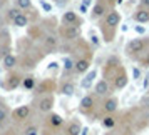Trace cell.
I'll use <instances>...</instances> for the list:
<instances>
[{
	"mask_svg": "<svg viewBox=\"0 0 149 135\" xmlns=\"http://www.w3.org/2000/svg\"><path fill=\"white\" fill-rule=\"evenodd\" d=\"M17 5H19L20 10H29L32 7V2L30 0H17Z\"/></svg>",
	"mask_w": 149,
	"mask_h": 135,
	"instance_id": "obj_26",
	"label": "cell"
},
{
	"mask_svg": "<svg viewBox=\"0 0 149 135\" xmlns=\"http://www.w3.org/2000/svg\"><path fill=\"white\" fill-rule=\"evenodd\" d=\"M121 23V14L117 12V10H111L107 15H106V19H104V27L107 28H116L117 25Z\"/></svg>",
	"mask_w": 149,
	"mask_h": 135,
	"instance_id": "obj_5",
	"label": "cell"
},
{
	"mask_svg": "<svg viewBox=\"0 0 149 135\" xmlns=\"http://www.w3.org/2000/svg\"><path fill=\"white\" fill-rule=\"evenodd\" d=\"M42 7L45 8V10H50V5H49V3H45V2H42Z\"/></svg>",
	"mask_w": 149,
	"mask_h": 135,
	"instance_id": "obj_35",
	"label": "cell"
},
{
	"mask_svg": "<svg viewBox=\"0 0 149 135\" xmlns=\"http://www.w3.org/2000/svg\"><path fill=\"white\" fill-rule=\"evenodd\" d=\"M0 135H5V134H0Z\"/></svg>",
	"mask_w": 149,
	"mask_h": 135,
	"instance_id": "obj_37",
	"label": "cell"
},
{
	"mask_svg": "<svg viewBox=\"0 0 149 135\" xmlns=\"http://www.w3.org/2000/svg\"><path fill=\"white\" fill-rule=\"evenodd\" d=\"M62 67H64V74H70L72 70H75V62L67 57V59H64V65Z\"/></svg>",
	"mask_w": 149,
	"mask_h": 135,
	"instance_id": "obj_23",
	"label": "cell"
},
{
	"mask_svg": "<svg viewBox=\"0 0 149 135\" xmlns=\"http://www.w3.org/2000/svg\"><path fill=\"white\" fill-rule=\"evenodd\" d=\"M62 123H64V118H62L59 114H54V112H50L47 117V125L52 130H55V128H61L62 127Z\"/></svg>",
	"mask_w": 149,
	"mask_h": 135,
	"instance_id": "obj_12",
	"label": "cell"
},
{
	"mask_svg": "<svg viewBox=\"0 0 149 135\" xmlns=\"http://www.w3.org/2000/svg\"><path fill=\"white\" fill-rule=\"evenodd\" d=\"M89 68H91V59H79V60L75 62V74H79V75H84V74H87L89 72Z\"/></svg>",
	"mask_w": 149,
	"mask_h": 135,
	"instance_id": "obj_10",
	"label": "cell"
},
{
	"mask_svg": "<svg viewBox=\"0 0 149 135\" xmlns=\"http://www.w3.org/2000/svg\"><path fill=\"white\" fill-rule=\"evenodd\" d=\"M131 135H136V134H131Z\"/></svg>",
	"mask_w": 149,
	"mask_h": 135,
	"instance_id": "obj_38",
	"label": "cell"
},
{
	"mask_svg": "<svg viewBox=\"0 0 149 135\" xmlns=\"http://www.w3.org/2000/svg\"><path fill=\"white\" fill-rule=\"evenodd\" d=\"M15 65H17V57H15L14 54H7V55H3V67L5 68H14Z\"/></svg>",
	"mask_w": 149,
	"mask_h": 135,
	"instance_id": "obj_20",
	"label": "cell"
},
{
	"mask_svg": "<svg viewBox=\"0 0 149 135\" xmlns=\"http://www.w3.org/2000/svg\"><path fill=\"white\" fill-rule=\"evenodd\" d=\"M62 22H64V25H77V23H79V17H77L75 12L69 10V12H64Z\"/></svg>",
	"mask_w": 149,
	"mask_h": 135,
	"instance_id": "obj_13",
	"label": "cell"
},
{
	"mask_svg": "<svg viewBox=\"0 0 149 135\" xmlns=\"http://www.w3.org/2000/svg\"><path fill=\"white\" fill-rule=\"evenodd\" d=\"M102 15H106V5L102 2H97L94 7H92V12H91V17L92 19H99Z\"/></svg>",
	"mask_w": 149,
	"mask_h": 135,
	"instance_id": "obj_17",
	"label": "cell"
},
{
	"mask_svg": "<svg viewBox=\"0 0 149 135\" xmlns=\"http://www.w3.org/2000/svg\"><path fill=\"white\" fill-rule=\"evenodd\" d=\"M142 87H144V90H148V88H149V77H146V79H144V82H142Z\"/></svg>",
	"mask_w": 149,
	"mask_h": 135,
	"instance_id": "obj_31",
	"label": "cell"
},
{
	"mask_svg": "<svg viewBox=\"0 0 149 135\" xmlns=\"http://www.w3.org/2000/svg\"><path fill=\"white\" fill-rule=\"evenodd\" d=\"M141 7L149 8V0H141Z\"/></svg>",
	"mask_w": 149,
	"mask_h": 135,
	"instance_id": "obj_33",
	"label": "cell"
},
{
	"mask_svg": "<svg viewBox=\"0 0 149 135\" xmlns=\"http://www.w3.org/2000/svg\"><path fill=\"white\" fill-rule=\"evenodd\" d=\"M57 45H59L57 37H54V35H47V37H45V47H47L49 50H55Z\"/></svg>",
	"mask_w": 149,
	"mask_h": 135,
	"instance_id": "obj_22",
	"label": "cell"
},
{
	"mask_svg": "<svg viewBox=\"0 0 149 135\" xmlns=\"http://www.w3.org/2000/svg\"><path fill=\"white\" fill-rule=\"evenodd\" d=\"M136 32H137V34H146V28L144 27H136Z\"/></svg>",
	"mask_w": 149,
	"mask_h": 135,
	"instance_id": "obj_34",
	"label": "cell"
},
{
	"mask_svg": "<svg viewBox=\"0 0 149 135\" xmlns=\"http://www.w3.org/2000/svg\"><path fill=\"white\" fill-rule=\"evenodd\" d=\"M127 82H129V79H127V74H126V70H124L122 67H119V70L116 72L114 79H112L114 88H116V90H122V88L127 85Z\"/></svg>",
	"mask_w": 149,
	"mask_h": 135,
	"instance_id": "obj_4",
	"label": "cell"
},
{
	"mask_svg": "<svg viewBox=\"0 0 149 135\" xmlns=\"http://www.w3.org/2000/svg\"><path fill=\"white\" fill-rule=\"evenodd\" d=\"M22 87L25 88V90H34L35 88V79L34 77H25V79L22 80Z\"/></svg>",
	"mask_w": 149,
	"mask_h": 135,
	"instance_id": "obj_24",
	"label": "cell"
},
{
	"mask_svg": "<svg viewBox=\"0 0 149 135\" xmlns=\"http://www.w3.org/2000/svg\"><path fill=\"white\" fill-rule=\"evenodd\" d=\"M141 65L142 67H149V52L146 54V57H142L141 59Z\"/></svg>",
	"mask_w": 149,
	"mask_h": 135,
	"instance_id": "obj_30",
	"label": "cell"
},
{
	"mask_svg": "<svg viewBox=\"0 0 149 135\" xmlns=\"http://www.w3.org/2000/svg\"><path fill=\"white\" fill-rule=\"evenodd\" d=\"M19 14H22L20 8H10V10H8V19H10V20H14Z\"/></svg>",
	"mask_w": 149,
	"mask_h": 135,
	"instance_id": "obj_28",
	"label": "cell"
},
{
	"mask_svg": "<svg viewBox=\"0 0 149 135\" xmlns=\"http://www.w3.org/2000/svg\"><path fill=\"white\" fill-rule=\"evenodd\" d=\"M30 117V107L29 105H20L12 112V118L15 122H25Z\"/></svg>",
	"mask_w": 149,
	"mask_h": 135,
	"instance_id": "obj_6",
	"label": "cell"
},
{
	"mask_svg": "<svg viewBox=\"0 0 149 135\" xmlns=\"http://www.w3.org/2000/svg\"><path fill=\"white\" fill-rule=\"evenodd\" d=\"M14 25L15 27H19V28H22V27H27L29 25V19H27V15L25 14H19L17 17H15L14 20Z\"/></svg>",
	"mask_w": 149,
	"mask_h": 135,
	"instance_id": "obj_21",
	"label": "cell"
},
{
	"mask_svg": "<svg viewBox=\"0 0 149 135\" xmlns=\"http://www.w3.org/2000/svg\"><path fill=\"white\" fill-rule=\"evenodd\" d=\"M101 125H102L104 128H109V130H111V128H114V127H116V117H114L112 114L104 115V117H102Z\"/></svg>",
	"mask_w": 149,
	"mask_h": 135,
	"instance_id": "obj_19",
	"label": "cell"
},
{
	"mask_svg": "<svg viewBox=\"0 0 149 135\" xmlns=\"http://www.w3.org/2000/svg\"><path fill=\"white\" fill-rule=\"evenodd\" d=\"M94 94L97 97H109V94H111V85H109V82L106 79L104 80H99L94 85Z\"/></svg>",
	"mask_w": 149,
	"mask_h": 135,
	"instance_id": "obj_7",
	"label": "cell"
},
{
	"mask_svg": "<svg viewBox=\"0 0 149 135\" xmlns=\"http://www.w3.org/2000/svg\"><path fill=\"white\" fill-rule=\"evenodd\" d=\"M107 2H111V3H121L122 0H107Z\"/></svg>",
	"mask_w": 149,
	"mask_h": 135,
	"instance_id": "obj_36",
	"label": "cell"
},
{
	"mask_svg": "<svg viewBox=\"0 0 149 135\" xmlns=\"http://www.w3.org/2000/svg\"><path fill=\"white\" fill-rule=\"evenodd\" d=\"M61 34H62V39H65L69 42H74L81 37V27L79 25H64Z\"/></svg>",
	"mask_w": 149,
	"mask_h": 135,
	"instance_id": "obj_1",
	"label": "cell"
},
{
	"mask_svg": "<svg viewBox=\"0 0 149 135\" xmlns=\"http://www.w3.org/2000/svg\"><path fill=\"white\" fill-rule=\"evenodd\" d=\"M141 105H142V108H146V110H149V94L142 97V100H141Z\"/></svg>",
	"mask_w": 149,
	"mask_h": 135,
	"instance_id": "obj_29",
	"label": "cell"
},
{
	"mask_svg": "<svg viewBox=\"0 0 149 135\" xmlns=\"http://www.w3.org/2000/svg\"><path fill=\"white\" fill-rule=\"evenodd\" d=\"M94 105H95V100L92 95H86L82 97L81 100V112L82 114H89L91 110H94Z\"/></svg>",
	"mask_w": 149,
	"mask_h": 135,
	"instance_id": "obj_9",
	"label": "cell"
},
{
	"mask_svg": "<svg viewBox=\"0 0 149 135\" xmlns=\"http://www.w3.org/2000/svg\"><path fill=\"white\" fill-rule=\"evenodd\" d=\"M54 95H44L40 100L37 102V108H39V112L42 114H50L52 112V108H54Z\"/></svg>",
	"mask_w": 149,
	"mask_h": 135,
	"instance_id": "obj_3",
	"label": "cell"
},
{
	"mask_svg": "<svg viewBox=\"0 0 149 135\" xmlns=\"http://www.w3.org/2000/svg\"><path fill=\"white\" fill-rule=\"evenodd\" d=\"M144 48H146V42H144V39H132V40L127 43L126 50H127V54L132 57V55L142 54V52H144Z\"/></svg>",
	"mask_w": 149,
	"mask_h": 135,
	"instance_id": "obj_2",
	"label": "cell"
},
{
	"mask_svg": "<svg viewBox=\"0 0 149 135\" xmlns=\"http://www.w3.org/2000/svg\"><path fill=\"white\" fill-rule=\"evenodd\" d=\"M22 79L19 74H10L7 77V80H5V87L8 88V90H15V88L19 87V85H22Z\"/></svg>",
	"mask_w": 149,
	"mask_h": 135,
	"instance_id": "obj_11",
	"label": "cell"
},
{
	"mask_svg": "<svg viewBox=\"0 0 149 135\" xmlns=\"http://www.w3.org/2000/svg\"><path fill=\"white\" fill-rule=\"evenodd\" d=\"M81 134H82V125L79 122H70L65 127V132H64V135H81Z\"/></svg>",
	"mask_w": 149,
	"mask_h": 135,
	"instance_id": "obj_16",
	"label": "cell"
},
{
	"mask_svg": "<svg viewBox=\"0 0 149 135\" xmlns=\"http://www.w3.org/2000/svg\"><path fill=\"white\" fill-rule=\"evenodd\" d=\"M134 20L137 22V23H148V22H149V8L141 7L139 10H136Z\"/></svg>",
	"mask_w": 149,
	"mask_h": 135,
	"instance_id": "obj_14",
	"label": "cell"
},
{
	"mask_svg": "<svg viewBox=\"0 0 149 135\" xmlns=\"http://www.w3.org/2000/svg\"><path fill=\"white\" fill-rule=\"evenodd\" d=\"M25 135H39V128L35 125H30V127L25 128Z\"/></svg>",
	"mask_w": 149,
	"mask_h": 135,
	"instance_id": "obj_27",
	"label": "cell"
},
{
	"mask_svg": "<svg viewBox=\"0 0 149 135\" xmlns=\"http://www.w3.org/2000/svg\"><path fill=\"white\" fill-rule=\"evenodd\" d=\"M132 74H134V79H139V77H141V72H139V68H134V70H132Z\"/></svg>",
	"mask_w": 149,
	"mask_h": 135,
	"instance_id": "obj_32",
	"label": "cell"
},
{
	"mask_svg": "<svg viewBox=\"0 0 149 135\" xmlns=\"http://www.w3.org/2000/svg\"><path fill=\"white\" fill-rule=\"evenodd\" d=\"M8 118V110L5 108V105H2L0 103V127L3 125V122Z\"/></svg>",
	"mask_w": 149,
	"mask_h": 135,
	"instance_id": "obj_25",
	"label": "cell"
},
{
	"mask_svg": "<svg viewBox=\"0 0 149 135\" xmlns=\"http://www.w3.org/2000/svg\"><path fill=\"white\" fill-rule=\"evenodd\" d=\"M74 92H75L74 82L67 80V82H64V83H62V87H61V94H62V95H65V97H70V95H74Z\"/></svg>",
	"mask_w": 149,
	"mask_h": 135,
	"instance_id": "obj_18",
	"label": "cell"
},
{
	"mask_svg": "<svg viewBox=\"0 0 149 135\" xmlns=\"http://www.w3.org/2000/svg\"><path fill=\"white\" fill-rule=\"evenodd\" d=\"M95 77H97V72L95 70H89L87 74H86V77L82 79L81 87L82 88H92V82L95 80Z\"/></svg>",
	"mask_w": 149,
	"mask_h": 135,
	"instance_id": "obj_15",
	"label": "cell"
},
{
	"mask_svg": "<svg viewBox=\"0 0 149 135\" xmlns=\"http://www.w3.org/2000/svg\"><path fill=\"white\" fill-rule=\"evenodd\" d=\"M117 107H119V100L116 97H106V100L102 103V110L106 114H114L117 110Z\"/></svg>",
	"mask_w": 149,
	"mask_h": 135,
	"instance_id": "obj_8",
	"label": "cell"
}]
</instances>
